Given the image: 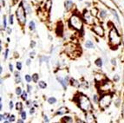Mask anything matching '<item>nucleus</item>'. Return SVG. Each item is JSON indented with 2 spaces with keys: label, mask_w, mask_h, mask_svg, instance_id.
Instances as JSON below:
<instances>
[{
  "label": "nucleus",
  "mask_w": 124,
  "mask_h": 123,
  "mask_svg": "<svg viewBox=\"0 0 124 123\" xmlns=\"http://www.w3.org/2000/svg\"><path fill=\"white\" fill-rule=\"evenodd\" d=\"M78 99L79 107L82 110L85 111V112H89V111L92 110V105L88 97H86L85 96H79Z\"/></svg>",
  "instance_id": "1"
},
{
  "label": "nucleus",
  "mask_w": 124,
  "mask_h": 123,
  "mask_svg": "<svg viewBox=\"0 0 124 123\" xmlns=\"http://www.w3.org/2000/svg\"><path fill=\"white\" fill-rule=\"evenodd\" d=\"M109 43L112 46H117L121 43V36H119L117 30L115 28H112L109 31Z\"/></svg>",
  "instance_id": "2"
},
{
  "label": "nucleus",
  "mask_w": 124,
  "mask_h": 123,
  "mask_svg": "<svg viewBox=\"0 0 124 123\" xmlns=\"http://www.w3.org/2000/svg\"><path fill=\"white\" fill-rule=\"evenodd\" d=\"M69 24L72 28L76 29L77 30H82L83 27V21L77 15H73L69 19Z\"/></svg>",
  "instance_id": "3"
},
{
  "label": "nucleus",
  "mask_w": 124,
  "mask_h": 123,
  "mask_svg": "<svg viewBox=\"0 0 124 123\" xmlns=\"http://www.w3.org/2000/svg\"><path fill=\"white\" fill-rule=\"evenodd\" d=\"M16 15H17V18H18V21L21 24H24L26 22V18H25V10L23 9V7L22 5H20L19 7L18 8L17 10V12H16Z\"/></svg>",
  "instance_id": "4"
},
{
  "label": "nucleus",
  "mask_w": 124,
  "mask_h": 123,
  "mask_svg": "<svg viewBox=\"0 0 124 123\" xmlns=\"http://www.w3.org/2000/svg\"><path fill=\"white\" fill-rule=\"evenodd\" d=\"M112 100V96L110 95H104L100 100V107L101 108H105L107 107H109Z\"/></svg>",
  "instance_id": "5"
},
{
  "label": "nucleus",
  "mask_w": 124,
  "mask_h": 123,
  "mask_svg": "<svg viewBox=\"0 0 124 123\" xmlns=\"http://www.w3.org/2000/svg\"><path fill=\"white\" fill-rule=\"evenodd\" d=\"M83 19L85 20L88 24H93L94 23V20L93 18H92V14L89 11H84L83 13Z\"/></svg>",
  "instance_id": "6"
},
{
  "label": "nucleus",
  "mask_w": 124,
  "mask_h": 123,
  "mask_svg": "<svg viewBox=\"0 0 124 123\" xmlns=\"http://www.w3.org/2000/svg\"><path fill=\"white\" fill-rule=\"evenodd\" d=\"M101 91H109L112 88V83L109 81L103 82L101 85Z\"/></svg>",
  "instance_id": "7"
},
{
  "label": "nucleus",
  "mask_w": 124,
  "mask_h": 123,
  "mask_svg": "<svg viewBox=\"0 0 124 123\" xmlns=\"http://www.w3.org/2000/svg\"><path fill=\"white\" fill-rule=\"evenodd\" d=\"M93 30L94 32L96 33V35L100 36H102L104 35V30L103 28L101 27V26H95L93 28Z\"/></svg>",
  "instance_id": "8"
},
{
  "label": "nucleus",
  "mask_w": 124,
  "mask_h": 123,
  "mask_svg": "<svg viewBox=\"0 0 124 123\" xmlns=\"http://www.w3.org/2000/svg\"><path fill=\"white\" fill-rule=\"evenodd\" d=\"M57 80H58L59 82H60L62 85H63V88H66V86H67V82H68L69 78L66 77L65 79H63V78H61V77H57Z\"/></svg>",
  "instance_id": "9"
},
{
  "label": "nucleus",
  "mask_w": 124,
  "mask_h": 123,
  "mask_svg": "<svg viewBox=\"0 0 124 123\" xmlns=\"http://www.w3.org/2000/svg\"><path fill=\"white\" fill-rule=\"evenodd\" d=\"M65 9L67 10H69L72 8V6H73V3H72V1H70V0H67V1H65Z\"/></svg>",
  "instance_id": "10"
},
{
  "label": "nucleus",
  "mask_w": 124,
  "mask_h": 123,
  "mask_svg": "<svg viewBox=\"0 0 124 123\" xmlns=\"http://www.w3.org/2000/svg\"><path fill=\"white\" fill-rule=\"evenodd\" d=\"M68 112V109L66 108H64V107H63V108H59L58 111H57V114H59V115H61V114H66Z\"/></svg>",
  "instance_id": "11"
},
{
  "label": "nucleus",
  "mask_w": 124,
  "mask_h": 123,
  "mask_svg": "<svg viewBox=\"0 0 124 123\" xmlns=\"http://www.w3.org/2000/svg\"><path fill=\"white\" fill-rule=\"evenodd\" d=\"M103 80H104V76L102 75H96V82H102Z\"/></svg>",
  "instance_id": "12"
},
{
  "label": "nucleus",
  "mask_w": 124,
  "mask_h": 123,
  "mask_svg": "<svg viewBox=\"0 0 124 123\" xmlns=\"http://www.w3.org/2000/svg\"><path fill=\"white\" fill-rule=\"evenodd\" d=\"M85 45H86L87 48H89V49L94 48V44L92 43L91 41H87L86 43H85Z\"/></svg>",
  "instance_id": "13"
},
{
  "label": "nucleus",
  "mask_w": 124,
  "mask_h": 123,
  "mask_svg": "<svg viewBox=\"0 0 124 123\" xmlns=\"http://www.w3.org/2000/svg\"><path fill=\"white\" fill-rule=\"evenodd\" d=\"M63 121H65L66 123H72L73 120H72V118H71V117L68 116V117H64V118H63Z\"/></svg>",
  "instance_id": "14"
},
{
  "label": "nucleus",
  "mask_w": 124,
  "mask_h": 123,
  "mask_svg": "<svg viewBox=\"0 0 124 123\" xmlns=\"http://www.w3.org/2000/svg\"><path fill=\"white\" fill-rule=\"evenodd\" d=\"M96 64L98 66V67H100V68H101V66H102V60H101V58L97 59V60L96 61Z\"/></svg>",
  "instance_id": "15"
},
{
  "label": "nucleus",
  "mask_w": 124,
  "mask_h": 123,
  "mask_svg": "<svg viewBox=\"0 0 124 123\" xmlns=\"http://www.w3.org/2000/svg\"><path fill=\"white\" fill-rule=\"evenodd\" d=\"M107 16V13H106V10H101V12H100V17H101V18H105Z\"/></svg>",
  "instance_id": "16"
},
{
  "label": "nucleus",
  "mask_w": 124,
  "mask_h": 123,
  "mask_svg": "<svg viewBox=\"0 0 124 123\" xmlns=\"http://www.w3.org/2000/svg\"><path fill=\"white\" fill-rule=\"evenodd\" d=\"M48 101H49L50 104H54V103H56V99L55 98V97H51V98H49Z\"/></svg>",
  "instance_id": "17"
},
{
  "label": "nucleus",
  "mask_w": 124,
  "mask_h": 123,
  "mask_svg": "<svg viewBox=\"0 0 124 123\" xmlns=\"http://www.w3.org/2000/svg\"><path fill=\"white\" fill-rule=\"evenodd\" d=\"M29 26H30V30H35V23H34L33 21H31V22H30V24H29Z\"/></svg>",
  "instance_id": "18"
},
{
  "label": "nucleus",
  "mask_w": 124,
  "mask_h": 123,
  "mask_svg": "<svg viewBox=\"0 0 124 123\" xmlns=\"http://www.w3.org/2000/svg\"><path fill=\"white\" fill-rule=\"evenodd\" d=\"M24 8H25L26 10H27V11H28V13H31V6L27 4V3H24Z\"/></svg>",
  "instance_id": "19"
},
{
  "label": "nucleus",
  "mask_w": 124,
  "mask_h": 123,
  "mask_svg": "<svg viewBox=\"0 0 124 123\" xmlns=\"http://www.w3.org/2000/svg\"><path fill=\"white\" fill-rule=\"evenodd\" d=\"M16 108H17V110H22V108H23V105L21 102H18L16 104Z\"/></svg>",
  "instance_id": "20"
},
{
  "label": "nucleus",
  "mask_w": 124,
  "mask_h": 123,
  "mask_svg": "<svg viewBox=\"0 0 124 123\" xmlns=\"http://www.w3.org/2000/svg\"><path fill=\"white\" fill-rule=\"evenodd\" d=\"M97 12H98V10L96 9V8H93L91 10V14L92 16H94V17H96V15H97Z\"/></svg>",
  "instance_id": "21"
},
{
  "label": "nucleus",
  "mask_w": 124,
  "mask_h": 123,
  "mask_svg": "<svg viewBox=\"0 0 124 123\" xmlns=\"http://www.w3.org/2000/svg\"><path fill=\"white\" fill-rule=\"evenodd\" d=\"M46 83L44 82H43V81H42V82H39V87H40L41 88H46Z\"/></svg>",
  "instance_id": "22"
},
{
  "label": "nucleus",
  "mask_w": 124,
  "mask_h": 123,
  "mask_svg": "<svg viewBox=\"0 0 124 123\" xmlns=\"http://www.w3.org/2000/svg\"><path fill=\"white\" fill-rule=\"evenodd\" d=\"M71 84L73 86H75V87H77V86H79V83H78V82L76 80H71Z\"/></svg>",
  "instance_id": "23"
},
{
  "label": "nucleus",
  "mask_w": 124,
  "mask_h": 123,
  "mask_svg": "<svg viewBox=\"0 0 124 123\" xmlns=\"http://www.w3.org/2000/svg\"><path fill=\"white\" fill-rule=\"evenodd\" d=\"M112 11H113V14H114V16L115 17V19H116V21L118 22V23H120V20H119V17H118V15H117L116 11H115L114 10H112Z\"/></svg>",
  "instance_id": "24"
},
{
  "label": "nucleus",
  "mask_w": 124,
  "mask_h": 123,
  "mask_svg": "<svg viewBox=\"0 0 124 123\" xmlns=\"http://www.w3.org/2000/svg\"><path fill=\"white\" fill-rule=\"evenodd\" d=\"M51 0H48L47 1V3H46V6H47V9L48 10H50V8H51Z\"/></svg>",
  "instance_id": "25"
},
{
  "label": "nucleus",
  "mask_w": 124,
  "mask_h": 123,
  "mask_svg": "<svg viewBox=\"0 0 124 123\" xmlns=\"http://www.w3.org/2000/svg\"><path fill=\"white\" fill-rule=\"evenodd\" d=\"M33 81L35 82H37L38 81V75L37 74H35V75H33V77H32Z\"/></svg>",
  "instance_id": "26"
},
{
  "label": "nucleus",
  "mask_w": 124,
  "mask_h": 123,
  "mask_svg": "<svg viewBox=\"0 0 124 123\" xmlns=\"http://www.w3.org/2000/svg\"><path fill=\"white\" fill-rule=\"evenodd\" d=\"M21 93H22V89H21V88H16V94L17 95H21Z\"/></svg>",
  "instance_id": "27"
},
{
  "label": "nucleus",
  "mask_w": 124,
  "mask_h": 123,
  "mask_svg": "<svg viewBox=\"0 0 124 123\" xmlns=\"http://www.w3.org/2000/svg\"><path fill=\"white\" fill-rule=\"evenodd\" d=\"M22 99L23 100H27V93L26 92H23V94H22Z\"/></svg>",
  "instance_id": "28"
},
{
  "label": "nucleus",
  "mask_w": 124,
  "mask_h": 123,
  "mask_svg": "<svg viewBox=\"0 0 124 123\" xmlns=\"http://www.w3.org/2000/svg\"><path fill=\"white\" fill-rule=\"evenodd\" d=\"M17 68H18V70H21V69H22V63H21L20 62L17 63Z\"/></svg>",
  "instance_id": "29"
},
{
  "label": "nucleus",
  "mask_w": 124,
  "mask_h": 123,
  "mask_svg": "<svg viewBox=\"0 0 124 123\" xmlns=\"http://www.w3.org/2000/svg\"><path fill=\"white\" fill-rule=\"evenodd\" d=\"M25 80L27 81V82H30L31 81V77L29 75H25Z\"/></svg>",
  "instance_id": "30"
},
{
  "label": "nucleus",
  "mask_w": 124,
  "mask_h": 123,
  "mask_svg": "<svg viewBox=\"0 0 124 123\" xmlns=\"http://www.w3.org/2000/svg\"><path fill=\"white\" fill-rule=\"evenodd\" d=\"M21 115H22V119H23V120H25L26 119V113L25 112H22Z\"/></svg>",
  "instance_id": "31"
},
{
  "label": "nucleus",
  "mask_w": 124,
  "mask_h": 123,
  "mask_svg": "<svg viewBox=\"0 0 124 123\" xmlns=\"http://www.w3.org/2000/svg\"><path fill=\"white\" fill-rule=\"evenodd\" d=\"M93 100H94V102H95V103H97V102H98V99H97V96H93Z\"/></svg>",
  "instance_id": "32"
},
{
  "label": "nucleus",
  "mask_w": 124,
  "mask_h": 123,
  "mask_svg": "<svg viewBox=\"0 0 124 123\" xmlns=\"http://www.w3.org/2000/svg\"><path fill=\"white\" fill-rule=\"evenodd\" d=\"M14 121H15V116H14V115H10V122H13Z\"/></svg>",
  "instance_id": "33"
},
{
  "label": "nucleus",
  "mask_w": 124,
  "mask_h": 123,
  "mask_svg": "<svg viewBox=\"0 0 124 123\" xmlns=\"http://www.w3.org/2000/svg\"><path fill=\"white\" fill-rule=\"evenodd\" d=\"M3 23H4V28H6V18H5V16H4V22H3Z\"/></svg>",
  "instance_id": "34"
},
{
  "label": "nucleus",
  "mask_w": 124,
  "mask_h": 123,
  "mask_svg": "<svg viewBox=\"0 0 124 123\" xmlns=\"http://www.w3.org/2000/svg\"><path fill=\"white\" fill-rule=\"evenodd\" d=\"M114 80L115 81V82H118V81H119V75H115L114 76Z\"/></svg>",
  "instance_id": "35"
},
{
  "label": "nucleus",
  "mask_w": 124,
  "mask_h": 123,
  "mask_svg": "<svg viewBox=\"0 0 124 123\" xmlns=\"http://www.w3.org/2000/svg\"><path fill=\"white\" fill-rule=\"evenodd\" d=\"M9 22H10V24H12L13 23V16L12 15L10 16V21H9Z\"/></svg>",
  "instance_id": "36"
},
{
  "label": "nucleus",
  "mask_w": 124,
  "mask_h": 123,
  "mask_svg": "<svg viewBox=\"0 0 124 123\" xmlns=\"http://www.w3.org/2000/svg\"><path fill=\"white\" fill-rule=\"evenodd\" d=\"M9 108H10V110L13 108V102L12 101H10V103H9Z\"/></svg>",
  "instance_id": "37"
},
{
  "label": "nucleus",
  "mask_w": 124,
  "mask_h": 123,
  "mask_svg": "<svg viewBox=\"0 0 124 123\" xmlns=\"http://www.w3.org/2000/svg\"><path fill=\"white\" fill-rule=\"evenodd\" d=\"M8 52H9V50H5V59H6V58H7V56H8Z\"/></svg>",
  "instance_id": "38"
},
{
  "label": "nucleus",
  "mask_w": 124,
  "mask_h": 123,
  "mask_svg": "<svg viewBox=\"0 0 124 123\" xmlns=\"http://www.w3.org/2000/svg\"><path fill=\"white\" fill-rule=\"evenodd\" d=\"M20 81H21L20 76H18V77H16V82H18V83L20 82Z\"/></svg>",
  "instance_id": "39"
},
{
  "label": "nucleus",
  "mask_w": 124,
  "mask_h": 123,
  "mask_svg": "<svg viewBox=\"0 0 124 123\" xmlns=\"http://www.w3.org/2000/svg\"><path fill=\"white\" fill-rule=\"evenodd\" d=\"M111 62H112V64H113V65H116V62H115V59H112Z\"/></svg>",
  "instance_id": "40"
},
{
  "label": "nucleus",
  "mask_w": 124,
  "mask_h": 123,
  "mask_svg": "<svg viewBox=\"0 0 124 123\" xmlns=\"http://www.w3.org/2000/svg\"><path fill=\"white\" fill-rule=\"evenodd\" d=\"M9 68H10V71H13V66H12V64H10V65H9Z\"/></svg>",
  "instance_id": "41"
},
{
  "label": "nucleus",
  "mask_w": 124,
  "mask_h": 123,
  "mask_svg": "<svg viewBox=\"0 0 124 123\" xmlns=\"http://www.w3.org/2000/svg\"><path fill=\"white\" fill-rule=\"evenodd\" d=\"M35 42H34V41H32V42H31V48H33V47H34V46H35Z\"/></svg>",
  "instance_id": "42"
},
{
  "label": "nucleus",
  "mask_w": 124,
  "mask_h": 123,
  "mask_svg": "<svg viewBox=\"0 0 124 123\" xmlns=\"http://www.w3.org/2000/svg\"><path fill=\"white\" fill-rule=\"evenodd\" d=\"M44 121H45V122H49V119L46 115H44Z\"/></svg>",
  "instance_id": "43"
},
{
  "label": "nucleus",
  "mask_w": 124,
  "mask_h": 123,
  "mask_svg": "<svg viewBox=\"0 0 124 123\" xmlns=\"http://www.w3.org/2000/svg\"><path fill=\"white\" fill-rule=\"evenodd\" d=\"M34 108H31V110H30V114H32L33 113H34Z\"/></svg>",
  "instance_id": "44"
},
{
  "label": "nucleus",
  "mask_w": 124,
  "mask_h": 123,
  "mask_svg": "<svg viewBox=\"0 0 124 123\" xmlns=\"http://www.w3.org/2000/svg\"><path fill=\"white\" fill-rule=\"evenodd\" d=\"M15 76H16V77H18V76H20V75H19V73H18V71H17V72H15Z\"/></svg>",
  "instance_id": "45"
},
{
  "label": "nucleus",
  "mask_w": 124,
  "mask_h": 123,
  "mask_svg": "<svg viewBox=\"0 0 124 123\" xmlns=\"http://www.w3.org/2000/svg\"><path fill=\"white\" fill-rule=\"evenodd\" d=\"M31 89H32V88H31V86L29 85V86H28V91H29V92H31Z\"/></svg>",
  "instance_id": "46"
},
{
  "label": "nucleus",
  "mask_w": 124,
  "mask_h": 123,
  "mask_svg": "<svg viewBox=\"0 0 124 123\" xmlns=\"http://www.w3.org/2000/svg\"><path fill=\"white\" fill-rule=\"evenodd\" d=\"M26 64H27V65H30V64H31V60H30V59H29V60H27V63H26Z\"/></svg>",
  "instance_id": "47"
},
{
  "label": "nucleus",
  "mask_w": 124,
  "mask_h": 123,
  "mask_svg": "<svg viewBox=\"0 0 124 123\" xmlns=\"http://www.w3.org/2000/svg\"><path fill=\"white\" fill-rule=\"evenodd\" d=\"M7 32L9 33V34H10V32H11V30H10V28H8V29H7Z\"/></svg>",
  "instance_id": "48"
},
{
  "label": "nucleus",
  "mask_w": 124,
  "mask_h": 123,
  "mask_svg": "<svg viewBox=\"0 0 124 123\" xmlns=\"http://www.w3.org/2000/svg\"><path fill=\"white\" fill-rule=\"evenodd\" d=\"M17 123H23V120H18V122Z\"/></svg>",
  "instance_id": "49"
},
{
  "label": "nucleus",
  "mask_w": 124,
  "mask_h": 123,
  "mask_svg": "<svg viewBox=\"0 0 124 123\" xmlns=\"http://www.w3.org/2000/svg\"><path fill=\"white\" fill-rule=\"evenodd\" d=\"M119 102H120V99H118V100H117V101H116V106H117V107L119 106Z\"/></svg>",
  "instance_id": "50"
},
{
  "label": "nucleus",
  "mask_w": 124,
  "mask_h": 123,
  "mask_svg": "<svg viewBox=\"0 0 124 123\" xmlns=\"http://www.w3.org/2000/svg\"><path fill=\"white\" fill-rule=\"evenodd\" d=\"M77 123H84L82 120H77Z\"/></svg>",
  "instance_id": "51"
},
{
  "label": "nucleus",
  "mask_w": 124,
  "mask_h": 123,
  "mask_svg": "<svg viewBox=\"0 0 124 123\" xmlns=\"http://www.w3.org/2000/svg\"><path fill=\"white\" fill-rule=\"evenodd\" d=\"M4 117H5V119H7V118H8V114H5V115H4Z\"/></svg>",
  "instance_id": "52"
},
{
  "label": "nucleus",
  "mask_w": 124,
  "mask_h": 123,
  "mask_svg": "<svg viewBox=\"0 0 124 123\" xmlns=\"http://www.w3.org/2000/svg\"><path fill=\"white\" fill-rule=\"evenodd\" d=\"M30 55H31H31L33 56V55H35V52H31V53H30Z\"/></svg>",
  "instance_id": "53"
},
{
  "label": "nucleus",
  "mask_w": 124,
  "mask_h": 123,
  "mask_svg": "<svg viewBox=\"0 0 124 123\" xmlns=\"http://www.w3.org/2000/svg\"><path fill=\"white\" fill-rule=\"evenodd\" d=\"M3 72V68L2 67H0V73H2Z\"/></svg>",
  "instance_id": "54"
},
{
  "label": "nucleus",
  "mask_w": 124,
  "mask_h": 123,
  "mask_svg": "<svg viewBox=\"0 0 124 123\" xmlns=\"http://www.w3.org/2000/svg\"><path fill=\"white\" fill-rule=\"evenodd\" d=\"M0 109H1V110H2V109H3V105H2V103L0 104Z\"/></svg>",
  "instance_id": "55"
},
{
  "label": "nucleus",
  "mask_w": 124,
  "mask_h": 123,
  "mask_svg": "<svg viewBox=\"0 0 124 123\" xmlns=\"http://www.w3.org/2000/svg\"><path fill=\"white\" fill-rule=\"evenodd\" d=\"M122 115H123L124 117V106H123V110H122Z\"/></svg>",
  "instance_id": "56"
},
{
  "label": "nucleus",
  "mask_w": 124,
  "mask_h": 123,
  "mask_svg": "<svg viewBox=\"0 0 124 123\" xmlns=\"http://www.w3.org/2000/svg\"><path fill=\"white\" fill-rule=\"evenodd\" d=\"M4 123H9V122H8V121H5Z\"/></svg>",
  "instance_id": "57"
},
{
  "label": "nucleus",
  "mask_w": 124,
  "mask_h": 123,
  "mask_svg": "<svg viewBox=\"0 0 124 123\" xmlns=\"http://www.w3.org/2000/svg\"><path fill=\"white\" fill-rule=\"evenodd\" d=\"M79 1H83V0H79Z\"/></svg>",
  "instance_id": "58"
}]
</instances>
